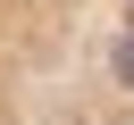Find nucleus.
<instances>
[{"mask_svg":"<svg viewBox=\"0 0 134 125\" xmlns=\"http://www.w3.org/2000/svg\"><path fill=\"white\" fill-rule=\"evenodd\" d=\"M109 67H117V83H134V33L117 42V58H109Z\"/></svg>","mask_w":134,"mask_h":125,"instance_id":"obj_1","label":"nucleus"}]
</instances>
